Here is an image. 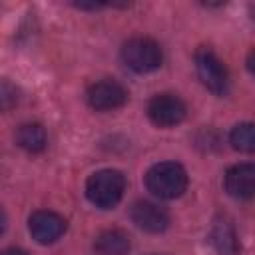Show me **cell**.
Wrapping results in <instances>:
<instances>
[{"instance_id": "1", "label": "cell", "mask_w": 255, "mask_h": 255, "mask_svg": "<svg viewBox=\"0 0 255 255\" xmlns=\"http://www.w3.org/2000/svg\"><path fill=\"white\" fill-rule=\"evenodd\" d=\"M145 187L159 199H175L187 187V173L175 161H161L147 169Z\"/></svg>"}, {"instance_id": "2", "label": "cell", "mask_w": 255, "mask_h": 255, "mask_svg": "<svg viewBox=\"0 0 255 255\" xmlns=\"http://www.w3.org/2000/svg\"><path fill=\"white\" fill-rule=\"evenodd\" d=\"M126 189V179L118 169H100L86 181L88 199L100 209H112L120 203Z\"/></svg>"}, {"instance_id": "3", "label": "cell", "mask_w": 255, "mask_h": 255, "mask_svg": "<svg viewBox=\"0 0 255 255\" xmlns=\"http://www.w3.org/2000/svg\"><path fill=\"white\" fill-rule=\"evenodd\" d=\"M122 60L129 70L147 74L161 66L163 54L157 42L149 38H131L122 46Z\"/></svg>"}, {"instance_id": "4", "label": "cell", "mask_w": 255, "mask_h": 255, "mask_svg": "<svg viewBox=\"0 0 255 255\" xmlns=\"http://www.w3.org/2000/svg\"><path fill=\"white\" fill-rule=\"evenodd\" d=\"M195 68H197L199 80L203 82V86L207 90H211L217 96L227 94L229 74H227L223 62L209 48H199L195 52Z\"/></svg>"}, {"instance_id": "5", "label": "cell", "mask_w": 255, "mask_h": 255, "mask_svg": "<svg viewBox=\"0 0 255 255\" xmlns=\"http://www.w3.org/2000/svg\"><path fill=\"white\" fill-rule=\"evenodd\" d=\"M187 108L173 94H157L147 104V118L159 128H173L185 120Z\"/></svg>"}, {"instance_id": "6", "label": "cell", "mask_w": 255, "mask_h": 255, "mask_svg": "<svg viewBox=\"0 0 255 255\" xmlns=\"http://www.w3.org/2000/svg\"><path fill=\"white\" fill-rule=\"evenodd\" d=\"M86 100L88 106L98 112L118 110L128 102V90L116 80H100L88 88Z\"/></svg>"}, {"instance_id": "7", "label": "cell", "mask_w": 255, "mask_h": 255, "mask_svg": "<svg viewBox=\"0 0 255 255\" xmlns=\"http://www.w3.org/2000/svg\"><path fill=\"white\" fill-rule=\"evenodd\" d=\"M28 229L38 243L50 245L64 235L66 219L54 211H36L28 219Z\"/></svg>"}, {"instance_id": "8", "label": "cell", "mask_w": 255, "mask_h": 255, "mask_svg": "<svg viewBox=\"0 0 255 255\" xmlns=\"http://www.w3.org/2000/svg\"><path fill=\"white\" fill-rule=\"evenodd\" d=\"M225 191L235 199L255 197V163H237L225 171Z\"/></svg>"}, {"instance_id": "9", "label": "cell", "mask_w": 255, "mask_h": 255, "mask_svg": "<svg viewBox=\"0 0 255 255\" xmlns=\"http://www.w3.org/2000/svg\"><path fill=\"white\" fill-rule=\"evenodd\" d=\"M129 217L139 229L147 233H161L169 223L167 211L151 201H135L129 209Z\"/></svg>"}, {"instance_id": "10", "label": "cell", "mask_w": 255, "mask_h": 255, "mask_svg": "<svg viewBox=\"0 0 255 255\" xmlns=\"http://www.w3.org/2000/svg\"><path fill=\"white\" fill-rule=\"evenodd\" d=\"M209 241L219 255H237L239 239L235 233L233 223L227 217H217L209 231Z\"/></svg>"}, {"instance_id": "11", "label": "cell", "mask_w": 255, "mask_h": 255, "mask_svg": "<svg viewBox=\"0 0 255 255\" xmlns=\"http://www.w3.org/2000/svg\"><path fill=\"white\" fill-rule=\"evenodd\" d=\"M94 245L102 255H126L129 251V235L122 229H106L98 235Z\"/></svg>"}, {"instance_id": "12", "label": "cell", "mask_w": 255, "mask_h": 255, "mask_svg": "<svg viewBox=\"0 0 255 255\" xmlns=\"http://www.w3.org/2000/svg\"><path fill=\"white\" fill-rule=\"evenodd\" d=\"M16 143L30 151V153H38L46 147L48 143V135H46V129L40 126V124H24L18 128L16 131Z\"/></svg>"}, {"instance_id": "13", "label": "cell", "mask_w": 255, "mask_h": 255, "mask_svg": "<svg viewBox=\"0 0 255 255\" xmlns=\"http://www.w3.org/2000/svg\"><path fill=\"white\" fill-rule=\"evenodd\" d=\"M229 141L237 151L255 153V124L251 122L237 124L229 133Z\"/></svg>"}, {"instance_id": "14", "label": "cell", "mask_w": 255, "mask_h": 255, "mask_svg": "<svg viewBox=\"0 0 255 255\" xmlns=\"http://www.w3.org/2000/svg\"><path fill=\"white\" fill-rule=\"evenodd\" d=\"M0 100H2V108L4 110H8L12 104H16V100H18V96H16V88H12L10 86V82H2V96H0Z\"/></svg>"}, {"instance_id": "15", "label": "cell", "mask_w": 255, "mask_h": 255, "mask_svg": "<svg viewBox=\"0 0 255 255\" xmlns=\"http://www.w3.org/2000/svg\"><path fill=\"white\" fill-rule=\"evenodd\" d=\"M247 68H249L251 74H255V48L247 54Z\"/></svg>"}, {"instance_id": "16", "label": "cell", "mask_w": 255, "mask_h": 255, "mask_svg": "<svg viewBox=\"0 0 255 255\" xmlns=\"http://www.w3.org/2000/svg\"><path fill=\"white\" fill-rule=\"evenodd\" d=\"M2 255H28L24 249H18V247H10V249H4Z\"/></svg>"}]
</instances>
